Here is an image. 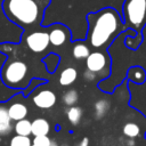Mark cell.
<instances>
[{
  "instance_id": "obj_11",
  "label": "cell",
  "mask_w": 146,
  "mask_h": 146,
  "mask_svg": "<svg viewBox=\"0 0 146 146\" xmlns=\"http://www.w3.org/2000/svg\"><path fill=\"white\" fill-rule=\"evenodd\" d=\"M78 78V71L76 68H74L73 66H67L65 67L60 74H59V78H58V81H59V84L60 86H64V87H67V86H71L72 83L75 82Z\"/></svg>"
},
{
  "instance_id": "obj_4",
  "label": "cell",
  "mask_w": 146,
  "mask_h": 146,
  "mask_svg": "<svg viewBox=\"0 0 146 146\" xmlns=\"http://www.w3.org/2000/svg\"><path fill=\"white\" fill-rule=\"evenodd\" d=\"M124 27L141 34L146 25V0H124L122 6Z\"/></svg>"
},
{
  "instance_id": "obj_13",
  "label": "cell",
  "mask_w": 146,
  "mask_h": 146,
  "mask_svg": "<svg viewBox=\"0 0 146 146\" xmlns=\"http://www.w3.org/2000/svg\"><path fill=\"white\" fill-rule=\"evenodd\" d=\"M90 47L88 43L83 42V41H76L73 47H72V55L74 57V59L80 60V59H86L89 54H90Z\"/></svg>"
},
{
  "instance_id": "obj_24",
  "label": "cell",
  "mask_w": 146,
  "mask_h": 146,
  "mask_svg": "<svg viewBox=\"0 0 146 146\" xmlns=\"http://www.w3.org/2000/svg\"><path fill=\"white\" fill-rule=\"evenodd\" d=\"M83 79L87 82H91V81H94L96 79V74L94 72H91V71H89V70L86 68V71L83 72Z\"/></svg>"
},
{
  "instance_id": "obj_15",
  "label": "cell",
  "mask_w": 146,
  "mask_h": 146,
  "mask_svg": "<svg viewBox=\"0 0 146 146\" xmlns=\"http://www.w3.org/2000/svg\"><path fill=\"white\" fill-rule=\"evenodd\" d=\"M66 117L67 120L73 124V125H78L82 119V108L78 105H73V106H67L66 111H65Z\"/></svg>"
},
{
  "instance_id": "obj_10",
  "label": "cell",
  "mask_w": 146,
  "mask_h": 146,
  "mask_svg": "<svg viewBox=\"0 0 146 146\" xmlns=\"http://www.w3.org/2000/svg\"><path fill=\"white\" fill-rule=\"evenodd\" d=\"M8 114L10 116V119L13 120V122L25 119L29 114V108L24 103H19V102H14L10 105H8Z\"/></svg>"
},
{
  "instance_id": "obj_19",
  "label": "cell",
  "mask_w": 146,
  "mask_h": 146,
  "mask_svg": "<svg viewBox=\"0 0 146 146\" xmlns=\"http://www.w3.org/2000/svg\"><path fill=\"white\" fill-rule=\"evenodd\" d=\"M122 132H123L124 136H127L129 138H136L140 133V128H139V125L137 123L127 122L122 128Z\"/></svg>"
},
{
  "instance_id": "obj_2",
  "label": "cell",
  "mask_w": 146,
  "mask_h": 146,
  "mask_svg": "<svg viewBox=\"0 0 146 146\" xmlns=\"http://www.w3.org/2000/svg\"><path fill=\"white\" fill-rule=\"evenodd\" d=\"M51 0H3V14L16 25L27 30L42 23L44 10Z\"/></svg>"
},
{
  "instance_id": "obj_17",
  "label": "cell",
  "mask_w": 146,
  "mask_h": 146,
  "mask_svg": "<svg viewBox=\"0 0 146 146\" xmlns=\"http://www.w3.org/2000/svg\"><path fill=\"white\" fill-rule=\"evenodd\" d=\"M14 131L16 135H22V136H30L32 133V122L27 119H22L15 122L14 125Z\"/></svg>"
},
{
  "instance_id": "obj_1",
  "label": "cell",
  "mask_w": 146,
  "mask_h": 146,
  "mask_svg": "<svg viewBox=\"0 0 146 146\" xmlns=\"http://www.w3.org/2000/svg\"><path fill=\"white\" fill-rule=\"evenodd\" d=\"M88 44L95 49H106L125 27L119 11L112 7H105L87 15Z\"/></svg>"
},
{
  "instance_id": "obj_9",
  "label": "cell",
  "mask_w": 146,
  "mask_h": 146,
  "mask_svg": "<svg viewBox=\"0 0 146 146\" xmlns=\"http://www.w3.org/2000/svg\"><path fill=\"white\" fill-rule=\"evenodd\" d=\"M13 130L14 124L8 114V105L6 103H0V137L10 135Z\"/></svg>"
},
{
  "instance_id": "obj_23",
  "label": "cell",
  "mask_w": 146,
  "mask_h": 146,
  "mask_svg": "<svg viewBox=\"0 0 146 146\" xmlns=\"http://www.w3.org/2000/svg\"><path fill=\"white\" fill-rule=\"evenodd\" d=\"M42 83H43V81H42V80H40V79H36V78H34V79L30 80L29 84L24 88V95H25V96H27V95L30 94V90H33V89L35 88V86H39V84H42Z\"/></svg>"
},
{
  "instance_id": "obj_12",
  "label": "cell",
  "mask_w": 146,
  "mask_h": 146,
  "mask_svg": "<svg viewBox=\"0 0 146 146\" xmlns=\"http://www.w3.org/2000/svg\"><path fill=\"white\" fill-rule=\"evenodd\" d=\"M50 131L49 122L43 117H36L32 121V133L33 136H44Z\"/></svg>"
},
{
  "instance_id": "obj_5",
  "label": "cell",
  "mask_w": 146,
  "mask_h": 146,
  "mask_svg": "<svg viewBox=\"0 0 146 146\" xmlns=\"http://www.w3.org/2000/svg\"><path fill=\"white\" fill-rule=\"evenodd\" d=\"M24 42L27 48L35 54L43 52L50 44L49 34L46 31H32L27 33L24 38Z\"/></svg>"
},
{
  "instance_id": "obj_20",
  "label": "cell",
  "mask_w": 146,
  "mask_h": 146,
  "mask_svg": "<svg viewBox=\"0 0 146 146\" xmlns=\"http://www.w3.org/2000/svg\"><path fill=\"white\" fill-rule=\"evenodd\" d=\"M32 140L29 136H22V135H15L9 140V146H31Z\"/></svg>"
},
{
  "instance_id": "obj_25",
  "label": "cell",
  "mask_w": 146,
  "mask_h": 146,
  "mask_svg": "<svg viewBox=\"0 0 146 146\" xmlns=\"http://www.w3.org/2000/svg\"><path fill=\"white\" fill-rule=\"evenodd\" d=\"M76 146H89V138H88V137H83V138L79 141V144H78Z\"/></svg>"
},
{
  "instance_id": "obj_8",
  "label": "cell",
  "mask_w": 146,
  "mask_h": 146,
  "mask_svg": "<svg viewBox=\"0 0 146 146\" xmlns=\"http://www.w3.org/2000/svg\"><path fill=\"white\" fill-rule=\"evenodd\" d=\"M57 102V96L51 89H42L33 96V103L38 108L49 110Z\"/></svg>"
},
{
  "instance_id": "obj_16",
  "label": "cell",
  "mask_w": 146,
  "mask_h": 146,
  "mask_svg": "<svg viewBox=\"0 0 146 146\" xmlns=\"http://www.w3.org/2000/svg\"><path fill=\"white\" fill-rule=\"evenodd\" d=\"M110 110V102L107 99H98L94 104V114L96 120L103 119Z\"/></svg>"
},
{
  "instance_id": "obj_28",
  "label": "cell",
  "mask_w": 146,
  "mask_h": 146,
  "mask_svg": "<svg viewBox=\"0 0 146 146\" xmlns=\"http://www.w3.org/2000/svg\"><path fill=\"white\" fill-rule=\"evenodd\" d=\"M31 146H35V145H34V144H32V145H31Z\"/></svg>"
},
{
  "instance_id": "obj_3",
  "label": "cell",
  "mask_w": 146,
  "mask_h": 146,
  "mask_svg": "<svg viewBox=\"0 0 146 146\" xmlns=\"http://www.w3.org/2000/svg\"><path fill=\"white\" fill-rule=\"evenodd\" d=\"M29 66L22 59H8L1 68V80L8 87L13 89L25 88L30 80Z\"/></svg>"
},
{
  "instance_id": "obj_27",
  "label": "cell",
  "mask_w": 146,
  "mask_h": 146,
  "mask_svg": "<svg viewBox=\"0 0 146 146\" xmlns=\"http://www.w3.org/2000/svg\"><path fill=\"white\" fill-rule=\"evenodd\" d=\"M60 146H70V145H67V144H62Z\"/></svg>"
},
{
  "instance_id": "obj_22",
  "label": "cell",
  "mask_w": 146,
  "mask_h": 146,
  "mask_svg": "<svg viewBox=\"0 0 146 146\" xmlns=\"http://www.w3.org/2000/svg\"><path fill=\"white\" fill-rule=\"evenodd\" d=\"M32 144H34L35 146H49L50 144V138L48 137V135L44 136H34Z\"/></svg>"
},
{
  "instance_id": "obj_6",
  "label": "cell",
  "mask_w": 146,
  "mask_h": 146,
  "mask_svg": "<svg viewBox=\"0 0 146 146\" xmlns=\"http://www.w3.org/2000/svg\"><path fill=\"white\" fill-rule=\"evenodd\" d=\"M86 67L87 70L94 72L96 75L103 73L105 70L110 72V58L107 54L104 51H91L89 56L86 58Z\"/></svg>"
},
{
  "instance_id": "obj_26",
  "label": "cell",
  "mask_w": 146,
  "mask_h": 146,
  "mask_svg": "<svg viewBox=\"0 0 146 146\" xmlns=\"http://www.w3.org/2000/svg\"><path fill=\"white\" fill-rule=\"evenodd\" d=\"M49 146H58V144H57L55 140H50V144H49Z\"/></svg>"
},
{
  "instance_id": "obj_7",
  "label": "cell",
  "mask_w": 146,
  "mask_h": 146,
  "mask_svg": "<svg viewBox=\"0 0 146 146\" xmlns=\"http://www.w3.org/2000/svg\"><path fill=\"white\" fill-rule=\"evenodd\" d=\"M49 34V42L54 47H60L70 40V30L62 25V24H55L51 26L50 31L48 32Z\"/></svg>"
},
{
  "instance_id": "obj_14",
  "label": "cell",
  "mask_w": 146,
  "mask_h": 146,
  "mask_svg": "<svg viewBox=\"0 0 146 146\" xmlns=\"http://www.w3.org/2000/svg\"><path fill=\"white\" fill-rule=\"evenodd\" d=\"M127 78L135 83L141 84L146 80V72L141 66H132L129 68L127 73Z\"/></svg>"
},
{
  "instance_id": "obj_18",
  "label": "cell",
  "mask_w": 146,
  "mask_h": 146,
  "mask_svg": "<svg viewBox=\"0 0 146 146\" xmlns=\"http://www.w3.org/2000/svg\"><path fill=\"white\" fill-rule=\"evenodd\" d=\"M62 100L66 106H73L76 105L78 100H79V92L75 89H68L66 90L63 96H62Z\"/></svg>"
},
{
  "instance_id": "obj_21",
  "label": "cell",
  "mask_w": 146,
  "mask_h": 146,
  "mask_svg": "<svg viewBox=\"0 0 146 146\" xmlns=\"http://www.w3.org/2000/svg\"><path fill=\"white\" fill-rule=\"evenodd\" d=\"M143 42V35L141 34H136L132 36H127L125 38V46L130 49H137L138 46Z\"/></svg>"
}]
</instances>
